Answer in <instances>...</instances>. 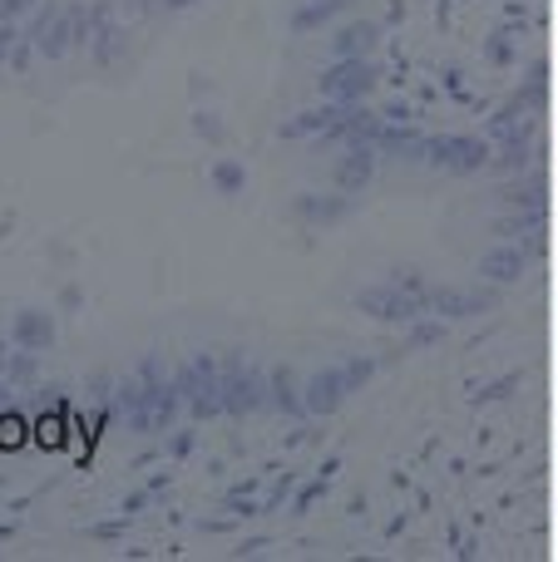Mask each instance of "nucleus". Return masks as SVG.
<instances>
[{
	"instance_id": "obj_4",
	"label": "nucleus",
	"mask_w": 558,
	"mask_h": 562,
	"mask_svg": "<svg viewBox=\"0 0 558 562\" xmlns=\"http://www.w3.org/2000/svg\"><path fill=\"white\" fill-rule=\"evenodd\" d=\"M351 395V380H346V370H322V375H312V385H306V409H316V415H332L342 400Z\"/></svg>"
},
{
	"instance_id": "obj_2",
	"label": "nucleus",
	"mask_w": 558,
	"mask_h": 562,
	"mask_svg": "<svg viewBox=\"0 0 558 562\" xmlns=\"http://www.w3.org/2000/svg\"><path fill=\"white\" fill-rule=\"evenodd\" d=\"M371 89H376V65L366 55L336 59V65L322 75V94L332 99V104H356V99H366Z\"/></svg>"
},
{
	"instance_id": "obj_9",
	"label": "nucleus",
	"mask_w": 558,
	"mask_h": 562,
	"mask_svg": "<svg viewBox=\"0 0 558 562\" xmlns=\"http://www.w3.org/2000/svg\"><path fill=\"white\" fill-rule=\"evenodd\" d=\"M376 35H381V30H376L371 20H361V25H346L342 35L332 40L336 59H356V55H371V49H376Z\"/></svg>"
},
{
	"instance_id": "obj_8",
	"label": "nucleus",
	"mask_w": 558,
	"mask_h": 562,
	"mask_svg": "<svg viewBox=\"0 0 558 562\" xmlns=\"http://www.w3.org/2000/svg\"><path fill=\"white\" fill-rule=\"evenodd\" d=\"M371 164H376V148H371V144H351V154H346V164L336 168V183H342L346 193H356V188H366V178H371Z\"/></svg>"
},
{
	"instance_id": "obj_23",
	"label": "nucleus",
	"mask_w": 558,
	"mask_h": 562,
	"mask_svg": "<svg viewBox=\"0 0 558 562\" xmlns=\"http://www.w3.org/2000/svg\"><path fill=\"white\" fill-rule=\"evenodd\" d=\"M425 340H440V326H415V346H425Z\"/></svg>"
},
{
	"instance_id": "obj_1",
	"label": "nucleus",
	"mask_w": 558,
	"mask_h": 562,
	"mask_svg": "<svg viewBox=\"0 0 558 562\" xmlns=\"http://www.w3.org/2000/svg\"><path fill=\"white\" fill-rule=\"evenodd\" d=\"M356 306L381 316V321H401L405 326V321H421L425 311H431V291H411V286H401V281H386V286L361 291Z\"/></svg>"
},
{
	"instance_id": "obj_25",
	"label": "nucleus",
	"mask_w": 558,
	"mask_h": 562,
	"mask_svg": "<svg viewBox=\"0 0 558 562\" xmlns=\"http://www.w3.org/2000/svg\"><path fill=\"white\" fill-rule=\"evenodd\" d=\"M168 5H188V0H168Z\"/></svg>"
},
{
	"instance_id": "obj_20",
	"label": "nucleus",
	"mask_w": 558,
	"mask_h": 562,
	"mask_svg": "<svg viewBox=\"0 0 558 562\" xmlns=\"http://www.w3.org/2000/svg\"><path fill=\"white\" fill-rule=\"evenodd\" d=\"M15 40H20V35H15V30H10V20H5V25H0V59H5L10 49H15Z\"/></svg>"
},
{
	"instance_id": "obj_24",
	"label": "nucleus",
	"mask_w": 558,
	"mask_h": 562,
	"mask_svg": "<svg viewBox=\"0 0 558 562\" xmlns=\"http://www.w3.org/2000/svg\"><path fill=\"white\" fill-rule=\"evenodd\" d=\"M198 134H208V138H217V124L208 114H198Z\"/></svg>"
},
{
	"instance_id": "obj_13",
	"label": "nucleus",
	"mask_w": 558,
	"mask_h": 562,
	"mask_svg": "<svg viewBox=\"0 0 558 562\" xmlns=\"http://www.w3.org/2000/svg\"><path fill=\"white\" fill-rule=\"evenodd\" d=\"M297 213H302L306 223H342V217H346V198H302V203H297Z\"/></svg>"
},
{
	"instance_id": "obj_3",
	"label": "nucleus",
	"mask_w": 558,
	"mask_h": 562,
	"mask_svg": "<svg viewBox=\"0 0 558 562\" xmlns=\"http://www.w3.org/2000/svg\"><path fill=\"white\" fill-rule=\"evenodd\" d=\"M425 158H431L435 168H450V173H480V168L490 164V144L465 138V134H445V138L425 144Z\"/></svg>"
},
{
	"instance_id": "obj_12",
	"label": "nucleus",
	"mask_w": 558,
	"mask_h": 562,
	"mask_svg": "<svg viewBox=\"0 0 558 562\" xmlns=\"http://www.w3.org/2000/svg\"><path fill=\"white\" fill-rule=\"evenodd\" d=\"M490 306V296H465V291H431V311L445 316H475V311Z\"/></svg>"
},
{
	"instance_id": "obj_16",
	"label": "nucleus",
	"mask_w": 558,
	"mask_h": 562,
	"mask_svg": "<svg viewBox=\"0 0 558 562\" xmlns=\"http://www.w3.org/2000/svg\"><path fill=\"white\" fill-rule=\"evenodd\" d=\"M20 439H25V419H20V415H5V419H0V445H5V449H20Z\"/></svg>"
},
{
	"instance_id": "obj_15",
	"label": "nucleus",
	"mask_w": 558,
	"mask_h": 562,
	"mask_svg": "<svg viewBox=\"0 0 558 562\" xmlns=\"http://www.w3.org/2000/svg\"><path fill=\"white\" fill-rule=\"evenodd\" d=\"M336 5H346V0H312V5H306V10H297V30H312L316 20H326Z\"/></svg>"
},
{
	"instance_id": "obj_7",
	"label": "nucleus",
	"mask_w": 558,
	"mask_h": 562,
	"mask_svg": "<svg viewBox=\"0 0 558 562\" xmlns=\"http://www.w3.org/2000/svg\"><path fill=\"white\" fill-rule=\"evenodd\" d=\"M263 375L257 370H243V375H223V409H233V415H247V409L263 405Z\"/></svg>"
},
{
	"instance_id": "obj_17",
	"label": "nucleus",
	"mask_w": 558,
	"mask_h": 562,
	"mask_svg": "<svg viewBox=\"0 0 558 562\" xmlns=\"http://www.w3.org/2000/svg\"><path fill=\"white\" fill-rule=\"evenodd\" d=\"M490 59H494V65H510V59H514V45H510V30H500V35H494V40H490Z\"/></svg>"
},
{
	"instance_id": "obj_18",
	"label": "nucleus",
	"mask_w": 558,
	"mask_h": 562,
	"mask_svg": "<svg viewBox=\"0 0 558 562\" xmlns=\"http://www.w3.org/2000/svg\"><path fill=\"white\" fill-rule=\"evenodd\" d=\"M272 390H277V405H282V409H297V405H302V400L292 395V375H287V370L272 380Z\"/></svg>"
},
{
	"instance_id": "obj_10",
	"label": "nucleus",
	"mask_w": 558,
	"mask_h": 562,
	"mask_svg": "<svg viewBox=\"0 0 558 562\" xmlns=\"http://www.w3.org/2000/svg\"><path fill=\"white\" fill-rule=\"evenodd\" d=\"M15 340L25 350H45L49 340H55V326H49L45 311H20L15 316Z\"/></svg>"
},
{
	"instance_id": "obj_5",
	"label": "nucleus",
	"mask_w": 558,
	"mask_h": 562,
	"mask_svg": "<svg viewBox=\"0 0 558 562\" xmlns=\"http://www.w3.org/2000/svg\"><path fill=\"white\" fill-rule=\"evenodd\" d=\"M79 40V20L75 15H59V20H35V45H40V55L45 59H59L69 45Z\"/></svg>"
},
{
	"instance_id": "obj_21",
	"label": "nucleus",
	"mask_w": 558,
	"mask_h": 562,
	"mask_svg": "<svg viewBox=\"0 0 558 562\" xmlns=\"http://www.w3.org/2000/svg\"><path fill=\"white\" fill-rule=\"evenodd\" d=\"M40 439H49V445H59V419H40Z\"/></svg>"
},
{
	"instance_id": "obj_22",
	"label": "nucleus",
	"mask_w": 558,
	"mask_h": 562,
	"mask_svg": "<svg viewBox=\"0 0 558 562\" xmlns=\"http://www.w3.org/2000/svg\"><path fill=\"white\" fill-rule=\"evenodd\" d=\"M30 0H0V20H10V15H20Z\"/></svg>"
},
{
	"instance_id": "obj_19",
	"label": "nucleus",
	"mask_w": 558,
	"mask_h": 562,
	"mask_svg": "<svg viewBox=\"0 0 558 562\" xmlns=\"http://www.w3.org/2000/svg\"><path fill=\"white\" fill-rule=\"evenodd\" d=\"M514 390V375H504V380H494V385H484V390H475V400H504Z\"/></svg>"
},
{
	"instance_id": "obj_6",
	"label": "nucleus",
	"mask_w": 558,
	"mask_h": 562,
	"mask_svg": "<svg viewBox=\"0 0 558 562\" xmlns=\"http://www.w3.org/2000/svg\"><path fill=\"white\" fill-rule=\"evenodd\" d=\"M346 124V109L342 104H326V109H312V114H297L282 124L287 138H306V134H342Z\"/></svg>"
},
{
	"instance_id": "obj_11",
	"label": "nucleus",
	"mask_w": 558,
	"mask_h": 562,
	"mask_svg": "<svg viewBox=\"0 0 558 562\" xmlns=\"http://www.w3.org/2000/svg\"><path fill=\"white\" fill-rule=\"evenodd\" d=\"M520 272H524V257L514 252V247H500V252L480 257V277H490V281H514Z\"/></svg>"
},
{
	"instance_id": "obj_14",
	"label": "nucleus",
	"mask_w": 558,
	"mask_h": 562,
	"mask_svg": "<svg viewBox=\"0 0 558 562\" xmlns=\"http://www.w3.org/2000/svg\"><path fill=\"white\" fill-rule=\"evenodd\" d=\"M243 183H247V173L237 164H217L213 168V188H217V193H243Z\"/></svg>"
}]
</instances>
